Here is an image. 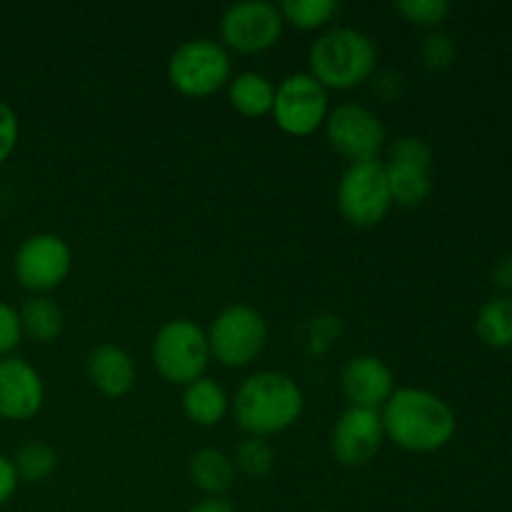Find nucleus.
Here are the masks:
<instances>
[{
    "label": "nucleus",
    "instance_id": "nucleus-5",
    "mask_svg": "<svg viewBox=\"0 0 512 512\" xmlns=\"http://www.w3.org/2000/svg\"><path fill=\"white\" fill-rule=\"evenodd\" d=\"M393 205L385 163L378 158L350 163L338 183V208L353 225H375Z\"/></svg>",
    "mask_w": 512,
    "mask_h": 512
},
{
    "label": "nucleus",
    "instance_id": "nucleus-8",
    "mask_svg": "<svg viewBox=\"0 0 512 512\" xmlns=\"http://www.w3.org/2000/svg\"><path fill=\"white\" fill-rule=\"evenodd\" d=\"M273 115L290 135H308L328 115V93L310 73L288 75L275 90Z\"/></svg>",
    "mask_w": 512,
    "mask_h": 512
},
{
    "label": "nucleus",
    "instance_id": "nucleus-25",
    "mask_svg": "<svg viewBox=\"0 0 512 512\" xmlns=\"http://www.w3.org/2000/svg\"><path fill=\"white\" fill-rule=\"evenodd\" d=\"M395 8L408 20L420 25H438L450 13L448 0H400Z\"/></svg>",
    "mask_w": 512,
    "mask_h": 512
},
{
    "label": "nucleus",
    "instance_id": "nucleus-20",
    "mask_svg": "<svg viewBox=\"0 0 512 512\" xmlns=\"http://www.w3.org/2000/svg\"><path fill=\"white\" fill-rule=\"evenodd\" d=\"M480 340L493 348H508L512 345V298L510 295H495L480 308L475 320Z\"/></svg>",
    "mask_w": 512,
    "mask_h": 512
},
{
    "label": "nucleus",
    "instance_id": "nucleus-13",
    "mask_svg": "<svg viewBox=\"0 0 512 512\" xmlns=\"http://www.w3.org/2000/svg\"><path fill=\"white\" fill-rule=\"evenodd\" d=\"M383 418L373 408L350 405L333 428V453L343 465H363L375 458L383 443Z\"/></svg>",
    "mask_w": 512,
    "mask_h": 512
},
{
    "label": "nucleus",
    "instance_id": "nucleus-31",
    "mask_svg": "<svg viewBox=\"0 0 512 512\" xmlns=\"http://www.w3.org/2000/svg\"><path fill=\"white\" fill-rule=\"evenodd\" d=\"M190 512H238L235 505L225 498H208L203 503H198L195 508H190Z\"/></svg>",
    "mask_w": 512,
    "mask_h": 512
},
{
    "label": "nucleus",
    "instance_id": "nucleus-32",
    "mask_svg": "<svg viewBox=\"0 0 512 512\" xmlns=\"http://www.w3.org/2000/svg\"><path fill=\"white\" fill-rule=\"evenodd\" d=\"M0 512H3V510H0Z\"/></svg>",
    "mask_w": 512,
    "mask_h": 512
},
{
    "label": "nucleus",
    "instance_id": "nucleus-10",
    "mask_svg": "<svg viewBox=\"0 0 512 512\" xmlns=\"http://www.w3.org/2000/svg\"><path fill=\"white\" fill-rule=\"evenodd\" d=\"M225 43L243 53L265 50L283 33V13L268 0H243L225 10L220 20Z\"/></svg>",
    "mask_w": 512,
    "mask_h": 512
},
{
    "label": "nucleus",
    "instance_id": "nucleus-24",
    "mask_svg": "<svg viewBox=\"0 0 512 512\" xmlns=\"http://www.w3.org/2000/svg\"><path fill=\"white\" fill-rule=\"evenodd\" d=\"M238 465L253 478H263L273 468V448L263 438H250L240 443Z\"/></svg>",
    "mask_w": 512,
    "mask_h": 512
},
{
    "label": "nucleus",
    "instance_id": "nucleus-19",
    "mask_svg": "<svg viewBox=\"0 0 512 512\" xmlns=\"http://www.w3.org/2000/svg\"><path fill=\"white\" fill-rule=\"evenodd\" d=\"M190 478L205 493H223L233 485V460L215 448H203L190 458Z\"/></svg>",
    "mask_w": 512,
    "mask_h": 512
},
{
    "label": "nucleus",
    "instance_id": "nucleus-28",
    "mask_svg": "<svg viewBox=\"0 0 512 512\" xmlns=\"http://www.w3.org/2000/svg\"><path fill=\"white\" fill-rule=\"evenodd\" d=\"M18 133H20L18 115H15V110L10 108L5 100H0V163H3V160L15 150Z\"/></svg>",
    "mask_w": 512,
    "mask_h": 512
},
{
    "label": "nucleus",
    "instance_id": "nucleus-7",
    "mask_svg": "<svg viewBox=\"0 0 512 512\" xmlns=\"http://www.w3.org/2000/svg\"><path fill=\"white\" fill-rule=\"evenodd\" d=\"M268 325L250 305H230L210 325L208 345L225 365H248L263 350Z\"/></svg>",
    "mask_w": 512,
    "mask_h": 512
},
{
    "label": "nucleus",
    "instance_id": "nucleus-21",
    "mask_svg": "<svg viewBox=\"0 0 512 512\" xmlns=\"http://www.w3.org/2000/svg\"><path fill=\"white\" fill-rule=\"evenodd\" d=\"M20 313V323L28 335H33L40 343H48L55 340L63 330V310L55 300L45 298V295H35V298L25 300Z\"/></svg>",
    "mask_w": 512,
    "mask_h": 512
},
{
    "label": "nucleus",
    "instance_id": "nucleus-16",
    "mask_svg": "<svg viewBox=\"0 0 512 512\" xmlns=\"http://www.w3.org/2000/svg\"><path fill=\"white\" fill-rule=\"evenodd\" d=\"M90 380L110 398H120L135 383V365L118 345H98L88 358Z\"/></svg>",
    "mask_w": 512,
    "mask_h": 512
},
{
    "label": "nucleus",
    "instance_id": "nucleus-3",
    "mask_svg": "<svg viewBox=\"0 0 512 512\" xmlns=\"http://www.w3.org/2000/svg\"><path fill=\"white\" fill-rule=\"evenodd\" d=\"M375 60L378 50L368 33L358 28H333L310 48V75L330 88H353L373 73Z\"/></svg>",
    "mask_w": 512,
    "mask_h": 512
},
{
    "label": "nucleus",
    "instance_id": "nucleus-2",
    "mask_svg": "<svg viewBox=\"0 0 512 512\" xmlns=\"http://www.w3.org/2000/svg\"><path fill=\"white\" fill-rule=\"evenodd\" d=\"M303 413V393L290 375L263 370L240 385L235 395V415L240 428L253 438L290 428Z\"/></svg>",
    "mask_w": 512,
    "mask_h": 512
},
{
    "label": "nucleus",
    "instance_id": "nucleus-18",
    "mask_svg": "<svg viewBox=\"0 0 512 512\" xmlns=\"http://www.w3.org/2000/svg\"><path fill=\"white\" fill-rule=\"evenodd\" d=\"M275 88L265 75L248 70V73L235 75L230 83V103L240 110L243 115H263L273 110Z\"/></svg>",
    "mask_w": 512,
    "mask_h": 512
},
{
    "label": "nucleus",
    "instance_id": "nucleus-6",
    "mask_svg": "<svg viewBox=\"0 0 512 512\" xmlns=\"http://www.w3.org/2000/svg\"><path fill=\"white\" fill-rule=\"evenodd\" d=\"M170 83L185 95H210L230 78V55L220 43L208 38L185 40L175 48L168 63Z\"/></svg>",
    "mask_w": 512,
    "mask_h": 512
},
{
    "label": "nucleus",
    "instance_id": "nucleus-15",
    "mask_svg": "<svg viewBox=\"0 0 512 512\" xmlns=\"http://www.w3.org/2000/svg\"><path fill=\"white\" fill-rule=\"evenodd\" d=\"M343 393L353 403V408H373L378 410L380 403L393 395L395 378L393 370L375 355H358L348 360L340 375Z\"/></svg>",
    "mask_w": 512,
    "mask_h": 512
},
{
    "label": "nucleus",
    "instance_id": "nucleus-29",
    "mask_svg": "<svg viewBox=\"0 0 512 512\" xmlns=\"http://www.w3.org/2000/svg\"><path fill=\"white\" fill-rule=\"evenodd\" d=\"M18 470H15V463L10 458H5L0 453V508L13 498L15 488H18Z\"/></svg>",
    "mask_w": 512,
    "mask_h": 512
},
{
    "label": "nucleus",
    "instance_id": "nucleus-11",
    "mask_svg": "<svg viewBox=\"0 0 512 512\" xmlns=\"http://www.w3.org/2000/svg\"><path fill=\"white\" fill-rule=\"evenodd\" d=\"M430 145L425 140L408 135L400 138L390 148V160L385 163V175H388L390 195L393 203L400 205H418L430 195Z\"/></svg>",
    "mask_w": 512,
    "mask_h": 512
},
{
    "label": "nucleus",
    "instance_id": "nucleus-4",
    "mask_svg": "<svg viewBox=\"0 0 512 512\" xmlns=\"http://www.w3.org/2000/svg\"><path fill=\"white\" fill-rule=\"evenodd\" d=\"M210 358L208 335L193 320H170L153 340L155 368L170 383L190 385L203 375Z\"/></svg>",
    "mask_w": 512,
    "mask_h": 512
},
{
    "label": "nucleus",
    "instance_id": "nucleus-22",
    "mask_svg": "<svg viewBox=\"0 0 512 512\" xmlns=\"http://www.w3.org/2000/svg\"><path fill=\"white\" fill-rule=\"evenodd\" d=\"M18 478L30 480V483H40L48 478L58 465V455L50 445L45 443H28L18 450V458L13 460Z\"/></svg>",
    "mask_w": 512,
    "mask_h": 512
},
{
    "label": "nucleus",
    "instance_id": "nucleus-14",
    "mask_svg": "<svg viewBox=\"0 0 512 512\" xmlns=\"http://www.w3.org/2000/svg\"><path fill=\"white\" fill-rule=\"evenodd\" d=\"M45 398L38 370L23 358H0V418L28 420L40 410Z\"/></svg>",
    "mask_w": 512,
    "mask_h": 512
},
{
    "label": "nucleus",
    "instance_id": "nucleus-1",
    "mask_svg": "<svg viewBox=\"0 0 512 512\" xmlns=\"http://www.w3.org/2000/svg\"><path fill=\"white\" fill-rule=\"evenodd\" d=\"M383 430L395 445L413 453H430L455 435V413L443 398L420 388H398L385 400Z\"/></svg>",
    "mask_w": 512,
    "mask_h": 512
},
{
    "label": "nucleus",
    "instance_id": "nucleus-12",
    "mask_svg": "<svg viewBox=\"0 0 512 512\" xmlns=\"http://www.w3.org/2000/svg\"><path fill=\"white\" fill-rule=\"evenodd\" d=\"M328 140L338 153L358 163V160L378 158L385 128L373 110L345 103L328 115Z\"/></svg>",
    "mask_w": 512,
    "mask_h": 512
},
{
    "label": "nucleus",
    "instance_id": "nucleus-17",
    "mask_svg": "<svg viewBox=\"0 0 512 512\" xmlns=\"http://www.w3.org/2000/svg\"><path fill=\"white\" fill-rule=\"evenodd\" d=\"M183 408L188 418L198 425H215L228 410V395L215 380L198 378L185 388Z\"/></svg>",
    "mask_w": 512,
    "mask_h": 512
},
{
    "label": "nucleus",
    "instance_id": "nucleus-9",
    "mask_svg": "<svg viewBox=\"0 0 512 512\" xmlns=\"http://www.w3.org/2000/svg\"><path fill=\"white\" fill-rule=\"evenodd\" d=\"M70 248L60 235L35 233L20 243L13 268L20 285L35 293L58 288L70 273Z\"/></svg>",
    "mask_w": 512,
    "mask_h": 512
},
{
    "label": "nucleus",
    "instance_id": "nucleus-23",
    "mask_svg": "<svg viewBox=\"0 0 512 512\" xmlns=\"http://www.w3.org/2000/svg\"><path fill=\"white\" fill-rule=\"evenodd\" d=\"M280 13L298 28H315V25L328 23L338 13V3L335 0H283Z\"/></svg>",
    "mask_w": 512,
    "mask_h": 512
},
{
    "label": "nucleus",
    "instance_id": "nucleus-30",
    "mask_svg": "<svg viewBox=\"0 0 512 512\" xmlns=\"http://www.w3.org/2000/svg\"><path fill=\"white\" fill-rule=\"evenodd\" d=\"M495 285L503 288L505 293H512V255H505L498 265H495Z\"/></svg>",
    "mask_w": 512,
    "mask_h": 512
},
{
    "label": "nucleus",
    "instance_id": "nucleus-26",
    "mask_svg": "<svg viewBox=\"0 0 512 512\" xmlns=\"http://www.w3.org/2000/svg\"><path fill=\"white\" fill-rule=\"evenodd\" d=\"M20 338H23V323H20V313L13 305L0 300V358L18 348Z\"/></svg>",
    "mask_w": 512,
    "mask_h": 512
},
{
    "label": "nucleus",
    "instance_id": "nucleus-27",
    "mask_svg": "<svg viewBox=\"0 0 512 512\" xmlns=\"http://www.w3.org/2000/svg\"><path fill=\"white\" fill-rule=\"evenodd\" d=\"M453 55H455V45H453V40H450V35H445V33L425 35V40H423L425 63L433 65V68H445V65H450Z\"/></svg>",
    "mask_w": 512,
    "mask_h": 512
}]
</instances>
